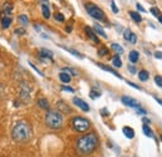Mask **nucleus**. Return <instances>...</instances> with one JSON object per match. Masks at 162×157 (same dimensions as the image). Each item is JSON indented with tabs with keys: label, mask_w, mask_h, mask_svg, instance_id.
I'll list each match as a JSON object with an SVG mask.
<instances>
[{
	"label": "nucleus",
	"mask_w": 162,
	"mask_h": 157,
	"mask_svg": "<svg viewBox=\"0 0 162 157\" xmlns=\"http://www.w3.org/2000/svg\"><path fill=\"white\" fill-rule=\"evenodd\" d=\"M97 144H98V138L96 136V133H94V132L87 133V135H85V136H82V137H80L79 140H77L76 151L79 152V155H81V156L90 155L96 148Z\"/></svg>",
	"instance_id": "1"
},
{
	"label": "nucleus",
	"mask_w": 162,
	"mask_h": 157,
	"mask_svg": "<svg viewBox=\"0 0 162 157\" xmlns=\"http://www.w3.org/2000/svg\"><path fill=\"white\" fill-rule=\"evenodd\" d=\"M11 136L14 141L16 142H26L29 141L31 137V127L30 125L25 122V121H19L14 125L13 131H11Z\"/></svg>",
	"instance_id": "2"
},
{
	"label": "nucleus",
	"mask_w": 162,
	"mask_h": 157,
	"mask_svg": "<svg viewBox=\"0 0 162 157\" xmlns=\"http://www.w3.org/2000/svg\"><path fill=\"white\" fill-rule=\"evenodd\" d=\"M45 122L46 125L54 128V130H58V128H61L62 126V116L61 113L58 111H47L46 116H45Z\"/></svg>",
	"instance_id": "3"
},
{
	"label": "nucleus",
	"mask_w": 162,
	"mask_h": 157,
	"mask_svg": "<svg viewBox=\"0 0 162 157\" xmlns=\"http://www.w3.org/2000/svg\"><path fill=\"white\" fill-rule=\"evenodd\" d=\"M85 8H86V10L89 13V15H91L94 19L100 20V21H104L105 19H106V18H105V13L98 8V6H96L95 4L87 3V4H85Z\"/></svg>",
	"instance_id": "4"
},
{
	"label": "nucleus",
	"mask_w": 162,
	"mask_h": 157,
	"mask_svg": "<svg viewBox=\"0 0 162 157\" xmlns=\"http://www.w3.org/2000/svg\"><path fill=\"white\" fill-rule=\"evenodd\" d=\"M71 125L74 127V130L77 132H86L90 128L89 120L84 118V117H74L71 121Z\"/></svg>",
	"instance_id": "5"
},
{
	"label": "nucleus",
	"mask_w": 162,
	"mask_h": 157,
	"mask_svg": "<svg viewBox=\"0 0 162 157\" xmlns=\"http://www.w3.org/2000/svg\"><path fill=\"white\" fill-rule=\"evenodd\" d=\"M121 101H122L124 105L129 106V107H133V109L141 107V105H140V102L137 101V100H135L133 97H130V96H122L121 97Z\"/></svg>",
	"instance_id": "6"
},
{
	"label": "nucleus",
	"mask_w": 162,
	"mask_h": 157,
	"mask_svg": "<svg viewBox=\"0 0 162 157\" xmlns=\"http://www.w3.org/2000/svg\"><path fill=\"white\" fill-rule=\"evenodd\" d=\"M72 102H74L79 109H81L82 111H85V112L90 111V106L87 105V102L84 101V100H81V98H79V97H74V98H72Z\"/></svg>",
	"instance_id": "7"
},
{
	"label": "nucleus",
	"mask_w": 162,
	"mask_h": 157,
	"mask_svg": "<svg viewBox=\"0 0 162 157\" xmlns=\"http://www.w3.org/2000/svg\"><path fill=\"white\" fill-rule=\"evenodd\" d=\"M124 38H125V40L132 42V44H136V41H137V36H136V35L133 34L130 29H126V30L124 31Z\"/></svg>",
	"instance_id": "8"
},
{
	"label": "nucleus",
	"mask_w": 162,
	"mask_h": 157,
	"mask_svg": "<svg viewBox=\"0 0 162 157\" xmlns=\"http://www.w3.org/2000/svg\"><path fill=\"white\" fill-rule=\"evenodd\" d=\"M97 66H98V67H101V69H102V70H105V71H109V73H111L112 75H115V76H116V77H118V78H122V76L120 75L116 70H114V69L110 67V66L104 65V64H101V62H97Z\"/></svg>",
	"instance_id": "9"
},
{
	"label": "nucleus",
	"mask_w": 162,
	"mask_h": 157,
	"mask_svg": "<svg viewBox=\"0 0 162 157\" xmlns=\"http://www.w3.org/2000/svg\"><path fill=\"white\" fill-rule=\"evenodd\" d=\"M20 94H21V98H24L25 101H29V98H30V91H29V86H27L26 84H24L23 86H21V92H20Z\"/></svg>",
	"instance_id": "10"
},
{
	"label": "nucleus",
	"mask_w": 162,
	"mask_h": 157,
	"mask_svg": "<svg viewBox=\"0 0 162 157\" xmlns=\"http://www.w3.org/2000/svg\"><path fill=\"white\" fill-rule=\"evenodd\" d=\"M85 31H86V34H87V36L92 40V41H95V42H100V40H98V38L96 36V34H95V31L91 29V27H89V26H86L85 27Z\"/></svg>",
	"instance_id": "11"
},
{
	"label": "nucleus",
	"mask_w": 162,
	"mask_h": 157,
	"mask_svg": "<svg viewBox=\"0 0 162 157\" xmlns=\"http://www.w3.org/2000/svg\"><path fill=\"white\" fill-rule=\"evenodd\" d=\"M122 132H124L125 136L127 137V138H130V140L135 137V131H133L132 128H131V127H129V126H125V127L122 128Z\"/></svg>",
	"instance_id": "12"
},
{
	"label": "nucleus",
	"mask_w": 162,
	"mask_h": 157,
	"mask_svg": "<svg viewBox=\"0 0 162 157\" xmlns=\"http://www.w3.org/2000/svg\"><path fill=\"white\" fill-rule=\"evenodd\" d=\"M58 109L61 112H65V113H70V112H71V109H70L64 101H59L58 102Z\"/></svg>",
	"instance_id": "13"
},
{
	"label": "nucleus",
	"mask_w": 162,
	"mask_h": 157,
	"mask_svg": "<svg viewBox=\"0 0 162 157\" xmlns=\"http://www.w3.org/2000/svg\"><path fill=\"white\" fill-rule=\"evenodd\" d=\"M138 58H140L138 51H136V50H132V51H130V54H129V60H130L132 64L137 62V61H138Z\"/></svg>",
	"instance_id": "14"
},
{
	"label": "nucleus",
	"mask_w": 162,
	"mask_h": 157,
	"mask_svg": "<svg viewBox=\"0 0 162 157\" xmlns=\"http://www.w3.org/2000/svg\"><path fill=\"white\" fill-rule=\"evenodd\" d=\"M40 55H41V58H46V59H50L53 60V51H50V50H47V49H40Z\"/></svg>",
	"instance_id": "15"
},
{
	"label": "nucleus",
	"mask_w": 162,
	"mask_h": 157,
	"mask_svg": "<svg viewBox=\"0 0 162 157\" xmlns=\"http://www.w3.org/2000/svg\"><path fill=\"white\" fill-rule=\"evenodd\" d=\"M41 11H43V16L45 18V19H49L51 16V14H50V9H49V5L47 4H43L41 5Z\"/></svg>",
	"instance_id": "16"
},
{
	"label": "nucleus",
	"mask_w": 162,
	"mask_h": 157,
	"mask_svg": "<svg viewBox=\"0 0 162 157\" xmlns=\"http://www.w3.org/2000/svg\"><path fill=\"white\" fill-rule=\"evenodd\" d=\"M94 31H95V34H98V35H101L102 38H105L106 39L107 38V35H106V33H105V30L102 29V27L98 25V24H95L94 25Z\"/></svg>",
	"instance_id": "17"
},
{
	"label": "nucleus",
	"mask_w": 162,
	"mask_h": 157,
	"mask_svg": "<svg viewBox=\"0 0 162 157\" xmlns=\"http://www.w3.org/2000/svg\"><path fill=\"white\" fill-rule=\"evenodd\" d=\"M149 77H150V74H149V71H146V70H141L140 73H138V78L141 81H147L149 80Z\"/></svg>",
	"instance_id": "18"
},
{
	"label": "nucleus",
	"mask_w": 162,
	"mask_h": 157,
	"mask_svg": "<svg viewBox=\"0 0 162 157\" xmlns=\"http://www.w3.org/2000/svg\"><path fill=\"white\" fill-rule=\"evenodd\" d=\"M59 77H60V80L64 82V84H69L70 81H71V76H70L69 74H66V73H60V75H59Z\"/></svg>",
	"instance_id": "19"
},
{
	"label": "nucleus",
	"mask_w": 162,
	"mask_h": 157,
	"mask_svg": "<svg viewBox=\"0 0 162 157\" xmlns=\"http://www.w3.org/2000/svg\"><path fill=\"white\" fill-rule=\"evenodd\" d=\"M38 105L40 106L41 109H45V110H47L49 106H50V105H49V101H47L46 98H39L38 100Z\"/></svg>",
	"instance_id": "20"
},
{
	"label": "nucleus",
	"mask_w": 162,
	"mask_h": 157,
	"mask_svg": "<svg viewBox=\"0 0 162 157\" xmlns=\"http://www.w3.org/2000/svg\"><path fill=\"white\" fill-rule=\"evenodd\" d=\"M130 15H131L132 20H135L136 23H141V21H142V16H141L140 13H137V11H130Z\"/></svg>",
	"instance_id": "21"
},
{
	"label": "nucleus",
	"mask_w": 162,
	"mask_h": 157,
	"mask_svg": "<svg viewBox=\"0 0 162 157\" xmlns=\"http://www.w3.org/2000/svg\"><path fill=\"white\" fill-rule=\"evenodd\" d=\"M11 21H13V19L10 16H5L1 20V26L4 27V29H8V27L10 26V24H11Z\"/></svg>",
	"instance_id": "22"
},
{
	"label": "nucleus",
	"mask_w": 162,
	"mask_h": 157,
	"mask_svg": "<svg viewBox=\"0 0 162 157\" xmlns=\"http://www.w3.org/2000/svg\"><path fill=\"white\" fill-rule=\"evenodd\" d=\"M112 65H114L115 67H121L122 66V61H121V59H120L118 55L114 56V59H112Z\"/></svg>",
	"instance_id": "23"
},
{
	"label": "nucleus",
	"mask_w": 162,
	"mask_h": 157,
	"mask_svg": "<svg viewBox=\"0 0 162 157\" xmlns=\"http://www.w3.org/2000/svg\"><path fill=\"white\" fill-rule=\"evenodd\" d=\"M142 131H144V133L146 135L147 137H153V132H152V130L149 127V125H144L142 126Z\"/></svg>",
	"instance_id": "24"
},
{
	"label": "nucleus",
	"mask_w": 162,
	"mask_h": 157,
	"mask_svg": "<svg viewBox=\"0 0 162 157\" xmlns=\"http://www.w3.org/2000/svg\"><path fill=\"white\" fill-rule=\"evenodd\" d=\"M3 9H4V13H5V14H10V13L13 11V9H14V6H13V4H10V3H4Z\"/></svg>",
	"instance_id": "25"
},
{
	"label": "nucleus",
	"mask_w": 162,
	"mask_h": 157,
	"mask_svg": "<svg viewBox=\"0 0 162 157\" xmlns=\"http://www.w3.org/2000/svg\"><path fill=\"white\" fill-rule=\"evenodd\" d=\"M66 51H69L70 54H72L74 56H76V58H79V59H84V56L79 53V51H76V50H74V49H69V47H64Z\"/></svg>",
	"instance_id": "26"
},
{
	"label": "nucleus",
	"mask_w": 162,
	"mask_h": 157,
	"mask_svg": "<svg viewBox=\"0 0 162 157\" xmlns=\"http://www.w3.org/2000/svg\"><path fill=\"white\" fill-rule=\"evenodd\" d=\"M97 55L98 56H106V55H109V49L105 47V46H101L100 49L97 50Z\"/></svg>",
	"instance_id": "27"
},
{
	"label": "nucleus",
	"mask_w": 162,
	"mask_h": 157,
	"mask_svg": "<svg viewBox=\"0 0 162 157\" xmlns=\"http://www.w3.org/2000/svg\"><path fill=\"white\" fill-rule=\"evenodd\" d=\"M62 73H66V74H69L70 76H77V71L76 70H74V69H71V67H65V69H62Z\"/></svg>",
	"instance_id": "28"
},
{
	"label": "nucleus",
	"mask_w": 162,
	"mask_h": 157,
	"mask_svg": "<svg viewBox=\"0 0 162 157\" xmlns=\"http://www.w3.org/2000/svg\"><path fill=\"white\" fill-rule=\"evenodd\" d=\"M111 47H112V50H114V51H116L117 54H122V53H124V47L120 46L118 44H112Z\"/></svg>",
	"instance_id": "29"
},
{
	"label": "nucleus",
	"mask_w": 162,
	"mask_h": 157,
	"mask_svg": "<svg viewBox=\"0 0 162 157\" xmlns=\"http://www.w3.org/2000/svg\"><path fill=\"white\" fill-rule=\"evenodd\" d=\"M19 21L21 23V25H27L29 24V18L23 14V15H19Z\"/></svg>",
	"instance_id": "30"
},
{
	"label": "nucleus",
	"mask_w": 162,
	"mask_h": 157,
	"mask_svg": "<svg viewBox=\"0 0 162 157\" xmlns=\"http://www.w3.org/2000/svg\"><path fill=\"white\" fill-rule=\"evenodd\" d=\"M101 96V94H100V92H98V91H95V90H91V92H90V97L91 98H98V97H100Z\"/></svg>",
	"instance_id": "31"
},
{
	"label": "nucleus",
	"mask_w": 162,
	"mask_h": 157,
	"mask_svg": "<svg viewBox=\"0 0 162 157\" xmlns=\"http://www.w3.org/2000/svg\"><path fill=\"white\" fill-rule=\"evenodd\" d=\"M55 20H58V21H64L65 18H64V15H62L61 13H56V14H55Z\"/></svg>",
	"instance_id": "32"
},
{
	"label": "nucleus",
	"mask_w": 162,
	"mask_h": 157,
	"mask_svg": "<svg viewBox=\"0 0 162 157\" xmlns=\"http://www.w3.org/2000/svg\"><path fill=\"white\" fill-rule=\"evenodd\" d=\"M155 82H156L160 87H162V76H155Z\"/></svg>",
	"instance_id": "33"
},
{
	"label": "nucleus",
	"mask_w": 162,
	"mask_h": 157,
	"mask_svg": "<svg viewBox=\"0 0 162 157\" xmlns=\"http://www.w3.org/2000/svg\"><path fill=\"white\" fill-rule=\"evenodd\" d=\"M151 13H152V14H153V15L156 16V18H158V16L161 15V14H160V10H158L157 8H151Z\"/></svg>",
	"instance_id": "34"
},
{
	"label": "nucleus",
	"mask_w": 162,
	"mask_h": 157,
	"mask_svg": "<svg viewBox=\"0 0 162 157\" xmlns=\"http://www.w3.org/2000/svg\"><path fill=\"white\" fill-rule=\"evenodd\" d=\"M136 8H137V10H138V11H141V13H145V11H146V9H145L144 6L141 5L140 3H137V4H136Z\"/></svg>",
	"instance_id": "35"
},
{
	"label": "nucleus",
	"mask_w": 162,
	"mask_h": 157,
	"mask_svg": "<svg viewBox=\"0 0 162 157\" xmlns=\"http://www.w3.org/2000/svg\"><path fill=\"white\" fill-rule=\"evenodd\" d=\"M111 9H112V11H114V13H118V9H117L115 1H111Z\"/></svg>",
	"instance_id": "36"
},
{
	"label": "nucleus",
	"mask_w": 162,
	"mask_h": 157,
	"mask_svg": "<svg viewBox=\"0 0 162 157\" xmlns=\"http://www.w3.org/2000/svg\"><path fill=\"white\" fill-rule=\"evenodd\" d=\"M136 112L138 113V115H146V110H144L142 107H138V109H136Z\"/></svg>",
	"instance_id": "37"
},
{
	"label": "nucleus",
	"mask_w": 162,
	"mask_h": 157,
	"mask_svg": "<svg viewBox=\"0 0 162 157\" xmlns=\"http://www.w3.org/2000/svg\"><path fill=\"white\" fill-rule=\"evenodd\" d=\"M129 71H130L131 74L135 75V74H136V67L133 66V65H129Z\"/></svg>",
	"instance_id": "38"
},
{
	"label": "nucleus",
	"mask_w": 162,
	"mask_h": 157,
	"mask_svg": "<svg viewBox=\"0 0 162 157\" xmlns=\"http://www.w3.org/2000/svg\"><path fill=\"white\" fill-rule=\"evenodd\" d=\"M126 82H127V84L130 85V86H132V87H135V89H137V90H141V87L138 86V85H136V84H133V82H131V81H126Z\"/></svg>",
	"instance_id": "39"
},
{
	"label": "nucleus",
	"mask_w": 162,
	"mask_h": 157,
	"mask_svg": "<svg viewBox=\"0 0 162 157\" xmlns=\"http://www.w3.org/2000/svg\"><path fill=\"white\" fill-rule=\"evenodd\" d=\"M155 58H156V59H162V51H156V53H155Z\"/></svg>",
	"instance_id": "40"
},
{
	"label": "nucleus",
	"mask_w": 162,
	"mask_h": 157,
	"mask_svg": "<svg viewBox=\"0 0 162 157\" xmlns=\"http://www.w3.org/2000/svg\"><path fill=\"white\" fill-rule=\"evenodd\" d=\"M14 33L21 35V34H25V29H15V31H14Z\"/></svg>",
	"instance_id": "41"
},
{
	"label": "nucleus",
	"mask_w": 162,
	"mask_h": 157,
	"mask_svg": "<svg viewBox=\"0 0 162 157\" xmlns=\"http://www.w3.org/2000/svg\"><path fill=\"white\" fill-rule=\"evenodd\" d=\"M62 90H64V91H69V92H74V89L72 87H69V86H62Z\"/></svg>",
	"instance_id": "42"
},
{
	"label": "nucleus",
	"mask_w": 162,
	"mask_h": 157,
	"mask_svg": "<svg viewBox=\"0 0 162 157\" xmlns=\"http://www.w3.org/2000/svg\"><path fill=\"white\" fill-rule=\"evenodd\" d=\"M155 100H156V101H157V102H158V104L162 106V100H161V98H158V97H155Z\"/></svg>",
	"instance_id": "43"
},
{
	"label": "nucleus",
	"mask_w": 162,
	"mask_h": 157,
	"mask_svg": "<svg viewBox=\"0 0 162 157\" xmlns=\"http://www.w3.org/2000/svg\"><path fill=\"white\" fill-rule=\"evenodd\" d=\"M142 121H144L145 124H150V120H147L146 117H144V120H142Z\"/></svg>",
	"instance_id": "44"
},
{
	"label": "nucleus",
	"mask_w": 162,
	"mask_h": 157,
	"mask_svg": "<svg viewBox=\"0 0 162 157\" xmlns=\"http://www.w3.org/2000/svg\"><path fill=\"white\" fill-rule=\"evenodd\" d=\"M158 20H160V23L162 24V15H160V16H158Z\"/></svg>",
	"instance_id": "45"
},
{
	"label": "nucleus",
	"mask_w": 162,
	"mask_h": 157,
	"mask_svg": "<svg viewBox=\"0 0 162 157\" xmlns=\"http://www.w3.org/2000/svg\"><path fill=\"white\" fill-rule=\"evenodd\" d=\"M1 92H3V86L0 85V95H1Z\"/></svg>",
	"instance_id": "46"
},
{
	"label": "nucleus",
	"mask_w": 162,
	"mask_h": 157,
	"mask_svg": "<svg viewBox=\"0 0 162 157\" xmlns=\"http://www.w3.org/2000/svg\"><path fill=\"white\" fill-rule=\"evenodd\" d=\"M161 141H162V136H161Z\"/></svg>",
	"instance_id": "47"
}]
</instances>
